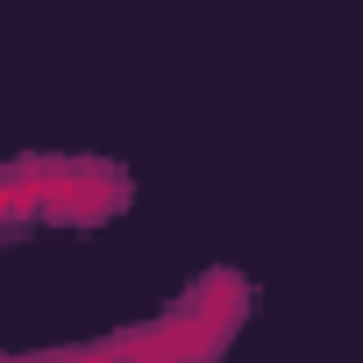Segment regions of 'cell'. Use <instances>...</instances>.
Here are the masks:
<instances>
[{
  "label": "cell",
  "mask_w": 363,
  "mask_h": 363,
  "mask_svg": "<svg viewBox=\"0 0 363 363\" xmlns=\"http://www.w3.org/2000/svg\"><path fill=\"white\" fill-rule=\"evenodd\" d=\"M0 207L15 221L50 214V221H107L128 207V178L114 164L93 157H22L8 164V186H0Z\"/></svg>",
  "instance_id": "cell-1"
}]
</instances>
